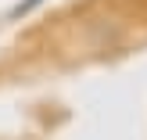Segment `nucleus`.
<instances>
[{
	"label": "nucleus",
	"instance_id": "f257e3e1",
	"mask_svg": "<svg viewBox=\"0 0 147 140\" xmlns=\"http://www.w3.org/2000/svg\"><path fill=\"white\" fill-rule=\"evenodd\" d=\"M36 4H40V0H22L18 7H11V18H18V14H29V11H32Z\"/></svg>",
	"mask_w": 147,
	"mask_h": 140
}]
</instances>
